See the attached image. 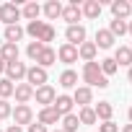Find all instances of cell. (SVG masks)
<instances>
[{"instance_id":"obj_40","label":"cell","mask_w":132,"mask_h":132,"mask_svg":"<svg viewBox=\"0 0 132 132\" xmlns=\"http://www.w3.org/2000/svg\"><path fill=\"white\" fill-rule=\"evenodd\" d=\"M127 80L132 83V68H127Z\"/></svg>"},{"instance_id":"obj_15","label":"cell","mask_w":132,"mask_h":132,"mask_svg":"<svg viewBox=\"0 0 132 132\" xmlns=\"http://www.w3.org/2000/svg\"><path fill=\"white\" fill-rule=\"evenodd\" d=\"M13 96H16V104H29V101L34 98V88H31L29 83H16Z\"/></svg>"},{"instance_id":"obj_43","label":"cell","mask_w":132,"mask_h":132,"mask_svg":"<svg viewBox=\"0 0 132 132\" xmlns=\"http://www.w3.org/2000/svg\"><path fill=\"white\" fill-rule=\"evenodd\" d=\"M49 132H62V129H60V127H57V129H49Z\"/></svg>"},{"instance_id":"obj_9","label":"cell","mask_w":132,"mask_h":132,"mask_svg":"<svg viewBox=\"0 0 132 132\" xmlns=\"http://www.w3.org/2000/svg\"><path fill=\"white\" fill-rule=\"evenodd\" d=\"M73 104H78V109L91 106V104H93V91H91L88 86H78V88L73 91Z\"/></svg>"},{"instance_id":"obj_32","label":"cell","mask_w":132,"mask_h":132,"mask_svg":"<svg viewBox=\"0 0 132 132\" xmlns=\"http://www.w3.org/2000/svg\"><path fill=\"white\" fill-rule=\"evenodd\" d=\"M13 91H16V86H13L8 78H0V98H5V101H8V98L13 96Z\"/></svg>"},{"instance_id":"obj_30","label":"cell","mask_w":132,"mask_h":132,"mask_svg":"<svg viewBox=\"0 0 132 132\" xmlns=\"http://www.w3.org/2000/svg\"><path fill=\"white\" fill-rule=\"evenodd\" d=\"M44 26H47V21H31V23H29V26H26L23 31H26V34H29V36H31V39L36 42V36L42 34V29H44Z\"/></svg>"},{"instance_id":"obj_28","label":"cell","mask_w":132,"mask_h":132,"mask_svg":"<svg viewBox=\"0 0 132 132\" xmlns=\"http://www.w3.org/2000/svg\"><path fill=\"white\" fill-rule=\"evenodd\" d=\"M54 36H57L54 26H52V23H47V26L42 29V34L36 36V42H39V44H44V47H49V42H54Z\"/></svg>"},{"instance_id":"obj_34","label":"cell","mask_w":132,"mask_h":132,"mask_svg":"<svg viewBox=\"0 0 132 132\" xmlns=\"http://www.w3.org/2000/svg\"><path fill=\"white\" fill-rule=\"evenodd\" d=\"M11 114H13V106H11V101L0 98V119H8Z\"/></svg>"},{"instance_id":"obj_1","label":"cell","mask_w":132,"mask_h":132,"mask_svg":"<svg viewBox=\"0 0 132 132\" xmlns=\"http://www.w3.org/2000/svg\"><path fill=\"white\" fill-rule=\"evenodd\" d=\"M83 83L93 91V88H106L109 86V78L101 73L98 62H86L83 65Z\"/></svg>"},{"instance_id":"obj_7","label":"cell","mask_w":132,"mask_h":132,"mask_svg":"<svg viewBox=\"0 0 132 132\" xmlns=\"http://www.w3.org/2000/svg\"><path fill=\"white\" fill-rule=\"evenodd\" d=\"M34 98H36V104H39L42 109H47V106H52V104H54L57 91L47 83V86H42V88H36V91H34Z\"/></svg>"},{"instance_id":"obj_13","label":"cell","mask_w":132,"mask_h":132,"mask_svg":"<svg viewBox=\"0 0 132 132\" xmlns=\"http://www.w3.org/2000/svg\"><path fill=\"white\" fill-rule=\"evenodd\" d=\"M114 42H117V39L111 36V31H109V29H98V31H96V42H93V44H96V49H111V47H114Z\"/></svg>"},{"instance_id":"obj_5","label":"cell","mask_w":132,"mask_h":132,"mask_svg":"<svg viewBox=\"0 0 132 132\" xmlns=\"http://www.w3.org/2000/svg\"><path fill=\"white\" fill-rule=\"evenodd\" d=\"M21 18V8L16 3H3L0 5V21H3L5 26H16Z\"/></svg>"},{"instance_id":"obj_38","label":"cell","mask_w":132,"mask_h":132,"mask_svg":"<svg viewBox=\"0 0 132 132\" xmlns=\"http://www.w3.org/2000/svg\"><path fill=\"white\" fill-rule=\"evenodd\" d=\"M122 132H132V124H124V127H122Z\"/></svg>"},{"instance_id":"obj_27","label":"cell","mask_w":132,"mask_h":132,"mask_svg":"<svg viewBox=\"0 0 132 132\" xmlns=\"http://www.w3.org/2000/svg\"><path fill=\"white\" fill-rule=\"evenodd\" d=\"M62 122V132H78V127H80V122H78V114H68V117H62L60 119Z\"/></svg>"},{"instance_id":"obj_29","label":"cell","mask_w":132,"mask_h":132,"mask_svg":"<svg viewBox=\"0 0 132 132\" xmlns=\"http://www.w3.org/2000/svg\"><path fill=\"white\" fill-rule=\"evenodd\" d=\"M98 68H101V73L109 78V75H114V73L119 70V65L114 62V57H106V60H101V62H98Z\"/></svg>"},{"instance_id":"obj_6","label":"cell","mask_w":132,"mask_h":132,"mask_svg":"<svg viewBox=\"0 0 132 132\" xmlns=\"http://www.w3.org/2000/svg\"><path fill=\"white\" fill-rule=\"evenodd\" d=\"M26 70H29V68H26L23 62H18V60H16V62H8V65H5V78L16 86V83L26 80Z\"/></svg>"},{"instance_id":"obj_44","label":"cell","mask_w":132,"mask_h":132,"mask_svg":"<svg viewBox=\"0 0 132 132\" xmlns=\"http://www.w3.org/2000/svg\"><path fill=\"white\" fill-rule=\"evenodd\" d=\"M129 52H132V44H129Z\"/></svg>"},{"instance_id":"obj_4","label":"cell","mask_w":132,"mask_h":132,"mask_svg":"<svg viewBox=\"0 0 132 132\" xmlns=\"http://www.w3.org/2000/svg\"><path fill=\"white\" fill-rule=\"evenodd\" d=\"M68 26H78V21L83 18V13H80V3L78 0H73V3H68V5H62V16H60Z\"/></svg>"},{"instance_id":"obj_8","label":"cell","mask_w":132,"mask_h":132,"mask_svg":"<svg viewBox=\"0 0 132 132\" xmlns=\"http://www.w3.org/2000/svg\"><path fill=\"white\" fill-rule=\"evenodd\" d=\"M111 16L117 21H129L132 18V3L129 0H111Z\"/></svg>"},{"instance_id":"obj_21","label":"cell","mask_w":132,"mask_h":132,"mask_svg":"<svg viewBox=\"0 0 132 132\" xmlns=\"http://www.w3.org/2000/svg\"><path fill=\"white\" fill-rule=\"evenodd\" d=\"M54 62H57V52H54L52 47H44L42 54L36 57V65H39V68H44V70L49 68V65H54Z\"/></svg>"},{"instance_id":"obj_45","label":"cell","mask_w":132,"mask_h":132,"mask_svg":"<svg viewBox=\"0 0 132 132\" xmlns=\"http://www.w3.org/2000/svg\"><path fill=\"white\" fill-rule=\"evenodd\" d=\"M0 132H3V129H0Z\"/></svg>"},{"instance_id":"obj_33","label":"cell","mask_w":132,"mask_h":132,"mask_svg":"<svg viewBox=\"0 0 132 132\" xmlns=\"http://www.w3.org/2000/svg\"><path fill=\"white\" fill-rule=\"evenodd\" d=\"M42 49H44V44H39V42H29V47H26V57H29L31 62H36V57L42 54Z\"/></svg>"},{"instance_id":"obj_25","label":"cell","mask_w":132,"mask_h":132,"mask_svg":"<svg viewBox=\"0 0 132 132\" xmlns=\"http://www.w3.org/2000/svg\"><path fill=\"white\" fill-rule=\"evenodd\" d=\"M60 86H62V88H78V73L68 68V70L60 75Z\"/></svg>"},{"instance_id":"obj_11","label":"cell","mask_w":132,"mask_h":132,"mask_svg":"<svg viewBox=\"0 0 132 132\" xmlns=\"http://www.w3.org/2000/svg\"><path fill=\"white\" fill-rule=\"evenodd\" d=\"M73 96H68V93H60L57 98H54V104H52V109L60 114V117H68V114H73Z\"/></svg>"},{"instance_id":"obj_35","label":"cell","mask_w":132,"mask_h":132,"mask_svg":"<svg viewBox=\"0 0 132 132\" xmlns=\"http://www.w3.org/2000/svg\"><path fill=\"white\" fill-rule=\"evenodd\" d=\"M98 132H119V124H114V122H101V124H98Z\"/></svg>"},{"instance_id":"obj_12","label":"cell","mask_w":132,"mask_h":132,"mask_svg":"<svg viewBox=\"0 0 132 132\" xmlns=\"http://www.w3.org/2000/svg\"><path fill=\"white\" fill-rule=\"evenodd\" d=\"M65 39H68V44H73V47H80V44L86 42V26H83V23H78V26H68Z\"/></svg>"},{"instance_id":"obj_39","label":"cell","mask_w":132,"mask_h":132,"mask_svg":"<svg viewBox=\"0 0 132 132\" xmlns=\"http://www.w3.org/2000/svg\"><path fill=\"white\" fill-rule=\"evenodd\" d=\"M127 119H129V124H132V106L127 109Z\"/></svg>"},{"instance_id":"obj_31","label":"cell","mask_w":132,"mask_h":132,"mask_svg":"<svg viewBox=\"0 0 132 132\" xmlns=\"http://www.w3.org/2000/svg\"><path fill=\"white\" fill-rule=\"evenodd\" d=\"M109 31H111L114 39H117V36H124V34H127V21H117V18H114V21L109 23Z\"/></svg>"},{"instance_id":"obj_10","label":"cell","mask_w":132,"mask_h":132,"mask_svg":"<svg viewBox=\"0 0 132 132\" xmlns=\"http://www.w3.org/2000/svg\"><path fill=\"white\" fill-rule=\"evenodd\" d=\"M57 60L60 62H65V65H73V62H78V47H73V44H60L57 47Z\"/></svg>"},{"instance_id":"obj_26","label":"cell","mask_w":132,"mask_h":132,"mask_svg":"<svg viewBox=\"0 0 132 132\" xmlns=\"http://www.w3.org/2000/svg\"><path fill=\"white\" fill-rule=\"evenodd\" d=\"M78 122H80V124H96L98 119H96L93 106H83V109H78Z\"/></svg>"},{"instance_id":"obj_17","label":"cell","mask_w":132,"mask_h":132,"mask_svg":"<svg viewBox=\"0 0 132 132\" xmlns=\"http://www.w3.org/2000/svg\"><path fill=\"white\" fill-rule=\"evenodd\" d=\"M26 36V31H23V26H5V31H3V39L8 42V44H18L21 39Z\"/></svg>"},{"instance_id":"obj_23","label":"cell","mask_w":132,"mask_h":132,"mask_svg":"<svg viewBox=\"0 0 132 132\" xmlns=\"http://www.w3.org/2000/svg\"><path fill=\"white\" fill-rule=\"evenodd\" d=\"M93 111H96V119H101V122H111L114 106H111L109 101H98V104L93 106Z\"/></svg>"},{"instance_id":"obj_36","label":"cell","mask_w":132,"mask_h":132,"mask_svg":"<svg viewBox=\"0 0 132 132\" xmlns=\"http://www.w3.org/2000/svg\"><path fill=\"white\" fill-rule=\"evenodd\" d=\"M26 132H49V127H44V124H39V122H31V124L26 127Z\"/></svg>"},{"instance_id":"obj_37","label":"cell","mask_w":132,"mask_h":132,"mask_svg":"<svg viewBox=\"0 0 132 132\" xmlns=\"http://www.w3.org/2000/svg\"><path fill=\"white\" fill-rule=\"evenodd\" d=\"M5 132H26V129H23V127H18V124H11Z\"/></svg>"},{"instance_id":"obj_2","label":"cell","mask_w":132,"mask_h":132,"mask_svg":"<svg viewBox=\"0 0 132 132\" xmlns=\"http://www.w3.org/2000/svg\"><path fill=\"white\" fill-rule=\"evenodd\" d=\"M47 80H49V75H47L44 68H39V65H31V68L26 70V83H29L34 91L42 88V86H47Z\"/></svg>"},{"instance_id":"obj_16","label":"cell","mask_w":132,"mask_h":132,"mask_svg":"<svg viewBox=\"0 0 132 132\" xmlns=\"http://www.w3.org/2000/svg\"><path fill=\"white\" fill-rule=\"evenodd\" d=\"M62 117L52 109V106H47V109H39V114H36V122L39 124H44V127H49V124H57Z\"/></svg>"},{"instance_id":"obj_42","label":"cell","mask_w":132,"mask_h":132,"mask_svg":"<svg viewBox=\"0 0 132 132\" xmlns=\"http://www.w3.org/2000/svg\"><path fill=\"white\" fill-rule=\"evenodd\" d=\"M127 34H132V21H127Z\"/></svg>"},{"instance_id":"obj_22","label":"cell","mask_w":132,"mask_h":132,"mask_svg":"<svg viewBox=\"0 0 132 132\" xmlns=\"http://www.w3.org/2000/svg\"><path fill=\"white\" fill-rule=\"evenodd\" d=\"M39 16H42V5H39V3H26V5L21 8V18H26L29 23H31V21H39Z\"/></svg>"},{"instance_id":"obj_19","label":"cell","mask_w":132,"mask_h":132,"mask_svg":"<svg viewBox=\"0 0 132 132\" xmlns=\"http://www.w3.org/2000/svg\"><path fill=\"white\" fill-rule=\"evenodd\" d=\"M80 13H83L86 18L96 21V18L101 16V3H98V0H86V3L80 5Z\"/></svg>"},{"instance_id":"obj_3","label":"cell","mask_w":132,"mask_h":132,"mask_svg":"<svg viewBox=\"0 0 132 132\" xmlns=\"http://www.w3.org/2000/svg\"><path fill=\"white\" fill-rule=\"evenodd\" d=\"M11 117H13V124H18V127H29L34 122V111H31L29 104H16V109H13Z\"/></svg>"},{"instance_id":"obj_24","label":"cell","mask_w":132,"mask_h":132,"mask_svg":"<svg viewBox=\"0 0 132 132\" xmlns=\"http://www.w3.org/2000/svg\"><path fill=\"white\" fill-rule=\"evenodd\" d=\"M114 62L117 65H124V68H132V52H129V47H117Z\"/></svg>"},{"instance_id":"obj_20","label":"cell","mask_w":132,"mask_h":132,"mask_svg":"<svg viewBox=\"0 0 132 132\" xmlns=\"http://www.w3.org/2000/svg\"><path fill=\"white\" fill-rule=\"evenodd\" d=\"M0 60H3L5 65H8V62H16V60H18V44L3 42V47H0Z\"/></svg>"},{"instance_id":"obj_18","label":"cell","mask_w":132,"mask_h":132,"mask_svg":"<svg viewBox=\"0 0 132 132\" xmlns=\"http://www.w3.org/2000/svg\"><path fill=\"white\" fill-rule=\"evenodd\" d=\"M42 13H44L49 21H57V18L62 16V3H60V0H47L44 8H42Z\"/></svg>"},{"instance_id":"obj_41","label":"cell","mask_w":132,"mask_h":132,"mask_svg":"<svg viewBox=\"0 0 132 132\" xmlns=\"http://www.w3.org/2000/svg\"><path fill=\"white\" fill-rule=\"evenodd\" d=\"M3 73H5V62L0 60V75H3Z\"/></svg>"},{"instance_id":"obj_14","label":"cell","mask_w":132,"mask_h":132,"mask_svg":"<svg viewBox=\"0 0 132 132\" xmlns=\"http://www.w3.org/2000/svg\"><path fill=\"white\" fill-rule=\"evenodd\" d=\"M96 54H98V49L93 42H83L78 47V60H83V62H96Z\"/></svg>"}]
</instances>
